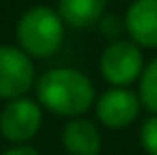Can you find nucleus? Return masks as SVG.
I'll return each instance as SVG.
<instances>
[{
    "label": "nucleus",
    "mask_w": 157,
    "mask_h": 155,
    "mask_svg": "<svg viewBox=\"0 0 157 155\" xmlns=\"http://www.w3.org/2000/svg\"><path fill=\"white\" fill-rule=\"evenodd\" d=\"M36 103L57 116L80 119L96 100L94 82L78 68H52L34 82Z\"/></svg>",
    "instance_id": "f257e3e1"
},
{
    "label": "nucleus",
    "mask_w": 157,
    "mask_h": 155,
    "mask_svg": "<svg viewBox=\"0 0 157 155\" xmlns=\"http://www.w3.org/2000/svg\"><path fill=\"white\" fill-rule=\"evenodd\" d=\"M64 21L55 9L46 5L30 7L16 23V39L18 48L30 60H46L52 57L64 44Z\"/></svg>",
    "instance_id": "f03ea898"
},
{
    "label": "nucleus",
    "mask_w": 157,
    "mask_h": 155,
    "mask_svg": "<svg viewBox=\"0 0 157 155\" xmlns=\"http://www.w3.org/2000/svg\"><path fill=\"white\" fill-rule=\"evenodd\" d=\"M144 71L141 48L132 41H112L100 55V73L112 87H128Z\"/></svg>",
    "instance_id": "7ed1b4c3"
},
{
    "label": "nucleus",
    "mask_w": 157,
    "mask_h": 155,
    "mask_svg": "<svg viewBox=\"0 0 157 155\" xmlns=\"http://www.w3.org/2000/svg\"><path fill=\"white\" fill-rule=\"evenodd\" d=\"M34 82V64L30 57L16 46H0V98H23Z\"/></svg>",
    "instance_id": "20e7f679"
},
{
    "label": "nucleus",
    "mask_w": 157,
    "mask_h": 155,
    "mask_svg": "<svg viewBox=\"0 0 157 155\" xmlns=\"http://www.w3.org/2000/svg\"><path fill=\"white\" fill-rule=\"evenodd\" d=\"M43 121L41 105L32 98H16L9 100L0 112V135L7 141L23 146L39 132Z\"/></svg>",
    "instance_id": "39448f33"
},
{
    "label": "nucleus",
    "mask_w": 157,
    "mask_h": 155,
    "mask_svg": "<svg viewBox=\"0 0 157 155\" xmlns=\"http://www.w3.org/2000/svg\"><path fill=\"white\" fill-rule=\"evenodd\" d=\"M141 112V100L139 94L130 91L125 87H112L96 100V116L105 128L121 130L134 123Z\"/></svg>",
    "instance_id": "423d86ee"
},
{
    "label": "nucleus",
    "mask_w": 157,
    "mask_h": 155,
    "mask_svg": "<svg viewBox=\"0 0 157 155\" xmlns=\"http://www.w3.org/2000/svg\"><path fill=\"white\" fill-rule=\"evenodd\" d=\"M125 30L139 48H157V0H132L125 12Z\"/></svg>",
    "instance_id": "0eeeda50"
},
{
    "label": "nucleus",
    "mask_w": 157,
    "mask_h": 155,
    "mask_svg": "<svg viewBox=\"0 0 157 155\" xmlns=\"http://www.w3.org/2000/svg\"><path fill=\"white\" fill-rule=\"evenodd\" d=\"M62 144L68 155H100L102 137L94 121L71 119L62 130Z\"/></svg>",
    "instance_id": "6e6552de"
},
{
    "label": "nucleus",
    "mask_w": 157,
    "mask_h": 155,
    "mask_svg": "<svg viewBox=\"0 0 157 155\" xmlns=\"http://www.w3.org/2000/svg\"><path fill=\"white\" fill-rule=\"evenodd\" d=\"M107 0H57V14L64 25L89 28L102 18Z\"/></svg>",
    "instance_id": "1a4fd4ad"
},
{
    "label": "nucleus",
    "mask_w": 157,
    "mask_h": 155,
    "mask_svg": "<svg viewBox=\"0 0 157 155\" xmlns=\"http://www.w3.org/2000/svg\"><path fill=\"white\" fill-rule=\"evenodd\" d=\"M139 100L146 110L157 116V57L139 76Z\"/></svg>",
    "instance_id": "9d476101"
},
{
    "label": "nucleus",
    "mask_w": 157,
    "mask_h": 155,
    "mask_svg": "<svg viewBox=\"0 0 157 155\" xmlns=\"http://www.w3.org/2000/svg\"><path fill=\"white\" fill-rule=\"evenodd\" d=\"M139 141H141V148L148 155H157V116H150V119L144 121L141 132H139Z\"/></svg>",
    "instance_id": "9b49d317"
},
{
    "label": "nucleus",
    "mask_w": 157,
    "mask_h": 155,
    "mask_svg": "<svg viewBox=\"0 0 157 155\" xmlns=\"http://www.w3.org/2000/svg\"><path fill=\"white\" fill-rule=\"evenodd\" d=\"M0 155H41V153L36 151V148H32V146H12Z\"/></svg>",
    "instance_id": "f8f14e48"
}]
</instances>
